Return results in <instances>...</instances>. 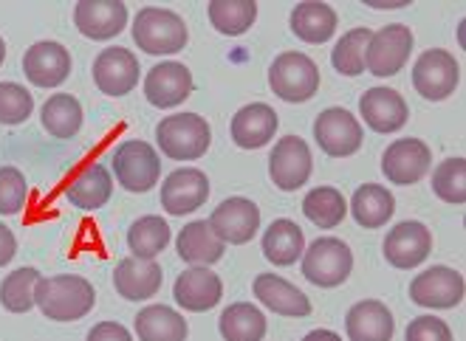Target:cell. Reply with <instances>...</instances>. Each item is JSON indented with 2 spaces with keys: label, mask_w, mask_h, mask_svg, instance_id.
<instances>
[{
  "label": "cell",
  "mask_w": 466,
  "mask_h": 341,
  "mask_svg": "<svg viewBox=\"0 0 466 341\" xmlns=\"http://www.w3.org/2000/svg\"><path fill=\"white\" fill-rule=\"evenodd\" d=\"M35 305L51 322H79L96 305V291L86 276L57 274L43 276L35 291Z\"/></svg>",
  "instance_id": "6da1fadb"
},
{
  "label": "cell",
  "mask_w": 466,
  "mask_h": 341,
  "mask_svg": "<svg viewBox=\"0 0 466 341\" xmlns=\"http://www.w3.org/2000/svg\"><path fill=\"white\" fill-rule=\"evenodd\" d=\"M156 145L173 161H198L212 145V127L198 113H173L156 125Z\"/></svg>",
  "instance_id": "7a4b0ae2"
},
{
  "label": "cell",
  "mask_w": 466,
  "mask_h": 341,
  "mask_svg": "<svg viewBox=\"0 0 466 341\" xmlns=\"http://www.w3.org/2000/svg\"><path fill=\"white\" fill-rule=\"evenodd\" d=\"M189 40L187 23L173 9L145 6L133 17V43L150 56H170L184 51Z\"/></svg>",
  "instance_id": "3957f363"
},
{
  "label": "cell",
  "mask_w": 466,
  "mask_h": 341,
  "mask_svg": "<svg viewBox=\"0 0 466 341\" xmlns=\"http://www.w3.org/2000/svg\"><path fill=\"white\" fill-rule=\"evenodd\" d=\"M268 88L283 102H309L319 91V68L303 51H286L268 65Z\"/></svg>",
  "instance_id": "277c9868"
},
{
  "label": "cell",
  "mask_w": 466,
  "mask_h": 341,
  "mask_svg": "<svg viewBox=\"0 0 466 341\" xmlns=\"http://www.w3.org/2000/svg\"><path fill=\"white\" fill-rule=\"evenodd\" d=\"M114 176L127 192H150L161 178V158L153 145L142 138H127L111 155Z\"/></svg>",
  "instance_id": "5b68a950"
},
{
  "label": "cell",
  "mask_w": 466,
  "mask_h": 341,
  "mask_svg": "<svg viewBox=\"0 0 466 341\" xmlns=\"http://www.w3.org/2000/svg\"><path fill=\"white\" fill-rule=\"evenodd\" d=\"M353 271V251L339 237H317L303 251V276L317 288H339Z\"/></svg>",
  "instance_id": "8992f818"
},
{
  "label": "cell",
  "mask_w": 466,
  "mask_h": 341,
  "mask_svg": "<svg viewBox=\"0 0 466 341\" xmlns=\"http://www.w3.org/2000/svg\"><path fill=\"white\" fill-rule=\"evenodd\" d=\"M416 37L410 32V25L404 23H390L385 28L373 32L370 43H368V54H365V71H370L373 76H396L407 60L413 54Z\"/></svg>",
  "instance_id": "52a82bcc"
},
{
  "label": "cell",
  "mask_w": 466,
  "mask_h": 341,
  "mask_svg": "<svg viewBox=\"0 0 466 341\" xmlns=\"http://www.w3.org/2000/svg\"><path fill=\"white\" fill-rule=\"evenodd\" d=\"M461 85V65L444 48L424 51L413 65V88L427 102H444L450 99Z\"/></svg>",
  "instance_id": "ba28073f"
},
{
  "label": "cell",
  "mask_w": 466,
  "mask_h": 341,
  "mask_svg": "<svg viewBox=\"0 0 466 341\" xmlns=\"http://www.w3.org/2000/svg\"><path fill=\"white\" fill-rule=\"evenodd\" d=\"M314 141L331 158H348L362 150L365 130L360 119L345 107H328L314 122Z\"/></svg>",
  "instance_id": "9c48e42d"
},
{
  "label": "cell",
  "mask_w": 466,
  "mask_h": 341,
  "mask_svg": "<svg viewBox=\"0 0 466 341\" xmlns=\"http://www.w3.org/2000/svg\"><path fill=\"white\" fill-rule=\"evenodd\" d=\"M463 274L450 266H432L410 282V299L427 310H452L463 302Z\"/></svg>",
  "instance_id": "30bf717a"
},
{
  "label": "cell",
  "mask_w": 466,
  "mask_h": 341,
  "mask_svg": "<svg viewBox=\"0 0 466 341\" xmlns=\"http://www.w3.org/2000/svg\"><path fill=\"white\" fill-rule=\"evenodd\" d=\"M311 169V150L299 135H283L268 153V178L280 192H297L299 186H306Z\"/></svg>",
  "instance_id": "8fae6325"
},
{
  "label": "cell",
  "mask_w": 466,
  "mask_h": 341,
  "mask_svg": "<svg viewBox=\"0 0 466 341\" xmlns=\"http://www.w3.org/2000/svg\"><path fill=\"white\" fill-rule=\"evenodd\" d=\"M381 251H385V260L399 271L419 268L432 254V232L419 220H401L388 232Z\"/></svg>",
  "instance_id": "7c38bea8"
},
{
  "label": "cell",
  "mask_w": 466,
  "mask_h": 341,
  "mask_svg": "<svg viewBox=\"0 0 466 341\" xmlns=\"http://www.w3.org/2000/svg\"><path fill=\"white\" fill-rule=\"evenodd\" d=\"M209 226L224 246H243L260 232V209L249 197H227L209 215Z\"/></svg>",
  "instance_id": "4fadbf2b"
},
{
  "label": "cell",
  "mask_w": 466,
  "mask_h": 341,
  "mask_svg": "<svg viewBox=\"0 0 466 341\" xmlns=\"http://www.w3.org/2000/svg\"><path fill=\"white\" fill-rule=\"evenodd\" d=\"M139 74L142 65L136 60V54L122 45L99 51V56L94 60V82L105 96H127L139 85Z\"/></svg>",
  "instance_id": "5bb4252c"
},
{
  "label": "cell",
  "mask_w": 466,
  "mask_h": 341,
  "mask_svg": "<svg viewBox=\"0 0 466 341\" xmlns=\"http://www.w3.org/2000/svg\"><path fill=\"white\" fill-rule=\"evenodd\" d=\"M432 166V153L421 138H399L381 155V173L396 186L419 184Z\"/></svg>",
  "instance_id": "9a60e30c"
},
{
  "label": "cell",
  "mask_w": 466,
  "mask_h": 341,
  "mask_svg": "<svg viewBox=\"0 0 466 341\" xmlns=\"http://www.w3.org/2000/svg\"><path fill=\"white\" fill-rule=\"evenodd\" d=\"M207 197H209V178L196 166L176 169L161 184V209L173 217L193 215L207 204Z\"/></svg>",
  "instance_id": "2e32d148"
},
{
  "label": "cell",
  "mask_w": 466,
  "mask_h": 341,
  "mask_svg": "<svg viewBox=\"0 0 466 341\" xmlns=\"http://www.w3.org/2000/svg\"><path fill=\"white\" fill-rule=\"evenodd\" d=\"M74 23L82 37L88 40H114L127 25V6L122 0H79L74 6Z\"/></svg>",
  "instance_id": "e0dca14e"
},
{
  "label": "cell",
  "mask_w": 466,
  "mask_h": 341,
  "mask_svg": "<svg viewBox=\"0 0 466 341\" xmlns=\"http://www.w3.org/2000/svg\"><path fill=\"white\" fill-rule=\"evenodd\" d=\"M23 74L35 88H60L71 74V51L54 40H40L23 54Z\"/></svg>",
  "instance_id": "ac0fdd59"
},
{
  "label": "cell",
  "mask_w": 466,
  "mask_h": 341,
  "mask_svg": "<svg viewBox=\"0 0 466 341\" xmlns=\"http://www.w3.org/2000/svg\"><path fill=\"white\" fill-rule=\"evenodd\" d=\"M193 88H196V82H193L189 68L184 63H173V60L153 65L145 76V96L158 110L178 107L181 102L189 99Z\"/></svg>",
  "instance_id": "d6986e66"
},
{
  "label": "cell",
  "mask_w": 466,
  "mask_h": 341,
  "mask_svg": "<svg viewBox=\"0 0 466 341\" xmlns=\"http://www.w3.org/2000/svg\"><path fill=\"white\" fill-rule=\"evenodd\" d=\"M173 299L178 302V307L189 310V314H207V310H212L224 299V282L209 268L189 266L176 279Z\"/></svg>",
  "instance_id": "ffe728a7"
},
{
  "label": "cell",
  "mask_w": 466,
  "mask_h": 341,
  "mask_svg": "<svg viewBox=\"0 0 466 341\" xmlns=\"http://www.w3.org/2000/svg\"><path fill=\"white\" fill-rule=\"evenodd\" d=\"M278 127H280V119H278V113H274V107L266 102H252L240 107L232 116L229 133L240 150H260L274 138Z\"/></svg>",
  "instance_id": "44dd1931"
},
{
  "label": "cell",
  "mask_w": 466,
  "mask_h": 341,
  "mask_svg": "<svg viewBox=\"0 0 466 341\" xmlns=\"http://www.w3.org/2000/svg\"><path fill=\"white\" fill-rule=\"evenodd\" d=\"M252 291H255V299L278 316L303 319L311 314V299L278 274H258Z\"/></svg>",
  "instance_id": "7402d4cb"
},
{
  "label": "cell",
  "mask_w": 466,
  "mask_h": 341,
  "mask_svg": "<svg viewBox=\"0 0 466 341\" xmlns=\"http://www.w3.org/2000/svg\"><path fill=\"white\" fill-rule=\"evenodd\" d=\"M360 113L373 133H399L410 119V107L404 96L393 88L365 91L360 99Z\"/></svg>",
  "instance_id": "603a6c76"
},
{
  "label": "cell",
  "mask_w": 466,
  "mask_h": 341,
  "mask_svg": "<svg viewBox=\"0 0 466 341\" xmlns=\"http://www.w3.org/2000/svg\"><path fill=\"white\" fill-rule=\"evenodd\" d=\"M161 282H164V271L156 260L125 257L116 263L114 271V288L127 302L153 299L161 291Z\"/></svg>",
  "instance_id": "cb8c5ba5"
},
{
  "label": "cell",
  "mask_w": 466,
  "mask_h": 341,
  "mask_svg": "<svg viewBox=\"0 0 466 341\" xmlns=\"http://www.w3.org/2000/svg\"><path fill=\"white\" fill-rule=\"evenodd\" d=\"M111 195H114V176H111V169L99 161H91L82 166L71 178V184L66 186L68 204L82 212L102 209L107 201H111Z\"/></svg>",
  "instance_id": "d4e9b609"
},
{
  "label": "cell",
  "mask_w": 466,
  "mask_h": 341,
  "mask_svg": "<svg viewBox=\"0 0 466 341\" xmlns=\"http://www.w3.org/2000/svg\"><path fill=\"white\" fill-rule=\"evenodd\" d=\"M345 333L350 341H393L396 322L385 302L362 299L345 316Z\"/></svg>",
  "instance_id": "484cf974"
},
{
  "label": "cell",
  "mask_w": 466,
  "mask_h": 341,
  "mask_svg": "<svg viewBox=\"0 0 466 341\" xmlns=\"http://www.w3.org/2000/svg\"><path fill=\"white\" fill-rule=\"evenodd\" d=\"M176 248H178V257L184 263L201 266V268L215 266L218 260L224 257V251H227V246L218 240V235L212 232L209 220H193V223H187L184 229L178 232Z\"/></svg>",
  "instance_id": "4316f807"
},
{
  "label": "cell",
  "mask_w": 466,
  "mask_h": 341,
  "mask_svg": "<svg viewBox=\"0 0 466 341\" xmlns=\"http://www.w3.org/2000/svg\"><path fill=\"white\" fill-rule=\"evenodd\" d=\"M291 32L309 45H322L337 35V12L322 0H306L291 9Z\"/></svg>",
  "instance_id": "83f0119b"
},
{
  "label": "cell",
  "mask_w": 466,
  "mask_h": 341,
  "mask_svg": "<svg viewBox=\"0 0 466 341\" xmlns=\"http://www.w3.org/2000/svg\"><path fill=\"white\" fill-rule=\"evenodd\" d=\"M303 251H306V235L289 217L274 220L268 229L263 232V257L271 266L289 268L297 260H303Z\"/></svg>",
  "instance_id": "f1b7e54d"
},
{
  "label": "cell",
  "mask_w": 466,
  "mask_h": 341,
  "mask_svg": "<svg viewBox=\"0 0 466 341\" xmlns=\"http://www.w3.org/2000/svg\"><path fill=\"white\" fill-rule=\"evenodd\" d=\"M350 215L362 229H381L396 215V197L388 186L381 184H365L350 197Z\"/></svg>",
  "instance_id": "f546056e"
},
{
  "label": "cell",
  "mask_w": 466,
  "mask_h": 341,
  "mask_svg": "<svg viewBox=\"0 0 466 341\" xmlns=\"http://www.w3.org/2000/svg\"><path fill=\"white\" fill-rule=\"evenodd\" d=\"M139 341H187L189 327L178 310L167 305H147L133 322Z\"/></svg>",
  "instance_id": "4dcf8cb0"
},
{
  "label": "cell",
  "mask_w": 466,
  "mask_h": 341,
  "mask_svg": "<svg viewBox=\"0 0 466 341\" xmlns=\"http://www.w3.org/2000/svg\"><path fill=\"white\" fill-rule=\"evenodd\" d=\"M218 327H221L224 341H263L268 325L260 307L252 302H235L221 314Z\"/></svg>",
  "instance_id": "1f68e13d"
},
{
  "label": "cell",
  "mask_w": 466,
  "mask_h": 341,
  "mask_svg": "<svg viewBox=\"0 0 466 341\" xmlns=\"http://www.w3.org/2000/svg\"><path fill=\"white\" fill-rule=\"evenodd\" d=\"M170 237L173 232L167 220L158 215H145L127 229V248L133 257H139V260H156L158 254L170 246Z\"/></svg>",
  "instance_id": "d6a6232c"
},
{
  "label": "cell",
  "mask_w": 466,
  "mask_h": 341,
  "mask_svg": "<svg viewBox=\"0 0 466 341\" xmlns=\"http://www.w3.org/2000/svg\"><path fill=\"white\" fill-rule=\"evenodd\" d=\"M207 15L215 32H221L227 37H240L255 25L258 4L255 0H212L207 6Z\"/></svg>",
  "instance_id": "836d02e7"
},
{
  "label": "cell",
  "mask_w": 466,
  "mask_h": 341,
  "mask_svg": "<svg viewBox=\"0 0 466 341\" xmlns=\"http://www.w3.org/2000/svg\"><path fill=\"white\" fill-rule=\"evenodd\" d=\"M40 122L54 138H74L82 127V105L71 94H54L40 110Z\"/></svg>",
  "instance_id": "e575fe53"
},
{
  "label": "cell",
  "mask_w": 466,
  "mask_h": 341,
  "mask_svg": "<svg viewBox=\"0 0 466 341\" xmlns=\"http://www.w3.org/2000/svg\"><path fill=\"white\" fill-rule=\"evenodd\" d=\"M303 215L317 229H337L348 215V201L337 186H317L303 197Z\"/></svg>",
  "instance_id": "d590c367"
},
{
  "label": "cell",
  "mask_w": 466,
  "mask_h": 341,
  "mask_svg": "<svg viewBox=\"0 0 466 341\" xmlns=\"http://www.w3.org/2000/svg\"><path fill=\"white\" fill-rule=\"evenodd\" d=\"M373 32L370 28H350L339 37V43L331 51V65L337 74L342 76H360L365 74V54H368V43H370Z\"/></svg>",
  "instance_id": "8d00e7d4"
},
{
  "label": "cell",
  "mask_w": 466,
  "mask_h": 341,
  "mask_svg": "<svg viewBox=\"0 0 466 341\" xmlns=\"http://www.w3.org/2000/svg\"><path fill=\"white\" fill-rule=\"evenodd\" d=\"M37 268H17L12 271L4 282H0V305H4L9 314H29L35 307V291L40 282Z\"/></svg>",
  "instance_id": "74e56055"
},
{
  "label": "cell",
  "mask_w": 466,
  "mask_h": 341,
  "mask_svg": "<svg viewBox=\"0 0 466 341\" xmlns=\"http://www.w3.org/2000/svg\"><path fill=\"white\" fill-rule=\"evenodd\" d=\"M432 192L444 204L463 206L466 204V161L461 155L444 158L432 169Z\"/></svg>",
  "instance_id": "f35d334b"
},
{
  "label": "cell",
  "mask_w": 466,
  "mask_h": 341,
  "mask_svg": "<svg viewBox=\"0 0 466 341\" xmlns=\"http://www.w3.org/2000/svg\"><path fill=\"white\" fill-rule=\"evenodd\" d=\"M35 113V96L17 82H0V125H23Z\"/></svg>",
  "instance_id": "ab89813d"
},
{
  "label": "cell",
  "mask_w": 466,
  "mask_h": 341,
  "mask_svg": "<svg viewBox=\"0 0 466 341\" xmlns=\"http://www.w3.org/2000/svg\"><path fill=\"white\" fill-rule=\"evenodd\" d=\"M29 197V184L17 166H0V215H17Z\"/></svg>",
  "instance_id": "60d3db41"
},
{
  "label": "cell",
  "mask_w": 466,
  "mask_h": 341,
  "mask_svg": "<svg viewBox=\"0 0 466 341\" xmlns=\"http://www.w3.org/2000/svg\"><path fill=\"white\" fill-rule=\"evenodd\" d=\"M404 341H452V330L438 316H416L404 330Z\"/></svg>",
  "instance_id": "b9f144b4"
},
{
  "label": "cell",
  "mask_w": 466,
  "mask_h": 341,
  "mask_svg": "<svg viewBox=\"0 0 466 341\" xmlns=\"http://www.w3.org/2000/svg\"><path fill=\"white\" fill-rule=\"evenodd\" d=\"M86 341H133L130 330L119 322H99L91 327Z\"/></svg>",
  "instance_id": "7bdbcfd3"
},
{
  "label": "cell",
  "mask_w": 466,
  "mask_h": 341,
  "mask_svg": "<svg viewBox=\"0 0 466 341\" xmlns=\"http://www.w3.org/2000/svg\"><path fill=\"white\" fill-rule=\"evenodd\" d=\"M15 254H17V240H15L9 226L0 223V268L9 266L15 260Z\"/></svg>",
  "instance_id": "ee69618b"
},
{
  "label": "cell",
  "mask_w": 466,
  "mask_h": 341,
  "mask_svg": "<svg viewBox=\"0 0 466 341\" xmlns=\"http://www.w3.org/2000/svg\"><path fill=\"white\" fill-rule=\"evenodd\" d=\"M303 341H342V336L339 333H334V330H311Z\"/></svg>",
  "instance_id": "f6af8a7d"
},
{
  "label": "cell",
  "mask_w": 466,
  "mask_h": 341,
  "mask_svg": "<svg viewBox=\"0 0 466 341\" xmlns=\"http://www.w3.org/2000/svg\"><path fill=\"white\" fill-rule=\"evenodd\" d=\"M365 6H370V9H404V6H410V0H399V4H376V0H365Z\"/></svg>",
  "instance_id": "bcb514c9"
},
{
  "label": "cell",
  "mask_w": 466,
  "mask_h": 341,
  "mask_svg": "<svg viewBox=\"0 0 466 341\" xmlns=\"http://www.w3.org/2000/svg\"><path fill=\"white\" fill-rule=\"evenodd\" d=\"M4 60H6V43L0 37V65H4Z\"/></svg>",
  "instance_id": "7dc6e473"
}]
</instances>
